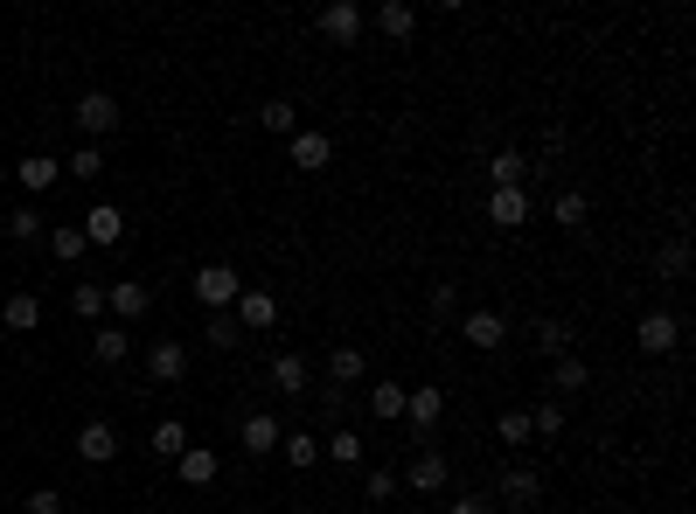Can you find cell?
Returning a JSON list of instances; mask_svg holds the SVG:
<instances>
[{
    "label": "cell",
    "instance_id": "obj_1",
    "mask_svg": "<svg viewBox=\"0 0 696 514\" xmlns=\"http://www.w3.org/2000/svg\"><path fill=\"white\" fill-rule=\"evenodd\" d=\"M634 348H641L648 361H654V355H675V348H683V313L648 307L641 320H634Z\"/></svg>",
    "mask_w": 696,
    "mask_h": 514
},
{
    "label": "cell",
    "instance_id": "obj_2",
    "mask_svg": "<svg viewBox=\"0 0 696 514\" xmlns=\"http://www.w3.org/2000/svg\"><path fill=\"white\" fill-rule=\"evenodd\" d=\"M188 292H196V307L231 313V307H237V292H244V278H237V264H202V272L188 278Z\"/></svg>",
    "mask_w": 696,
    "mask_h": 514
},
{
    "label": "cell",
    "instance_id": "obj_3",
    "mask_svg": "<svg viewBox=\"0 0 696 514\" xmlns=\"http://www.w3.org/2000/svg\"><path fill=\"white\" fill-rule=\"evenodd\" d=\"M446 480H453V466H446V452H432V445H418V452H411V466L398 473L404 493H446Z\"/></svg>",
    "mask_w": 696,
    "mask_h": 514
},
{
    "label": "cell",
    "instance_id": "obj_4",
    "mask_svg": "<svg viewBox=\"0 0 696 514\" xmlns=\"http://www.w3.org/2000/svg\"><path fill=\"white\" fill-rule=\"evenodd\" d=\"M495 501H502V507H516V514L543 507V473H536V466H509V473L495 480Z\"/></svg>",
    "mask_w": 696,
    "mask_h": 514
},
{
    "label": "cell",
    "instance_id": "obj_5",
    "mask_svg": "<svg viewBox=\"0 0 696 514\" xmlns=\"http://www.w3.org/2000/svg\"><path fill=\"white\" fill-rule=\"evenodd\" d=\"M231 320H237L244 334H272V327H279V299L266 292V285H244L237 307H231Z\"/></svg>",
    "mask_w": 696,
    "mask_h": 514
},
{
    "label": "cell",
    "instance_id": "obj_6",
    "mask_svg": "<svg viewBox=\"0 0 696 514\" xmlns=\"http://www.w3.org/2000/svg\"><path fill=\"white\" fill-rule=\"evenodd\" d=\"M363 28H369V14L355 8V0H328V8H321V35H328L334 49H355V43H363Z\"/></svg>",
    "mask_w": 696,
    "mask_h": 514
},
{
    "label": "cell",
    "instance_id": "obj_7",
    "mask_svg": "<svg viewBox=\"0 0 696 514\" xmlns=\"http://www.w3.org/2000/svg\"><path fill=\"white\" fill-rule=\"evenodd\" d=\"M446 417V390H411L404 396V425H411V452L432 445V425Z\"/></svg>",
    "mask_w": 696,
    "mask_h": 514
},
{
    "label": "cell",
    "instance_id": "obj_8",
    "mask_svg": "<svg viewBox=\"0 0 696 514\" xmlns=\"http://www.w3.org/2000/svg\"><path fill=\"white\" fill-rule=\"evenodd\" d=\"M78 230H84V243L111 251V243H126V208H119V202H91L84 216H78Z\"/></svg>",
    "mask_w": 696,
    "mask_h": 514
},
{
    "label": "cell",
    "instance_id": "obj_9",
    "mask_svg": "<svg viewBox=\"0 0 696 514\" xmlns=\"http://www.w3.org/2000/svg\"><path fill=\"white\" fill-rule=\"evenodd\" d=\"M266 383L279 390V396H293V404H299V396H314V361L307 355H272V369H266Z\"/></svg>",
    "mask_w": 696,
    "mask_h": 514
},
{
    "label": "cell",
    "instance_id": "obj_10",
    "mask_svg": "<svg viewBox=\"0 0 696 514\" xmlns=\"http://www.w3.org/2000/svg\"><path fill=\"white\" fill-rule=\"evenodd\" d=\"M111 125H119V98H111V91H84V98H78V132H84V146H98Z\"/></svg>",
    "mask_w": 696,
    "mask_h": 514
},
{
    "label": "cell",
    "instance_id": "obj_11",
    "mask_svg": "<svg viewBox=\"0 0 696 514\" xmlns=\"http://www.w3.org/2000/svg\"><path fill=\"white\" fill-rule=\"evenodd\" d=\"M279 438H286V425H279L272 410H251V417L237 425V445L251 452V459H272V452H279Z\"/></svg>",
    "mask_w": 696,
    "mask_h": 514
},
{
    "label": "cell",
    "instance_id": "obj_12",
    "mask_svg": "<svg viewBox=\"0 0 696 514\" xmlns=\"http://www.w3.org/2000/svg\"><path fill=\"white\" fill-rule=\"evenodd\" d=\"M536 208H530V188H487V223L495 230H522Z\"/></svg>",
    "mask_w": 696,
    "mask_h": 514
},
{
    "label": "cell",
    "instance_id": "obj_13",
    "mask_svg": "<svg viewBox=\"0 0 696 514\" xmlns=\"http://www.w3.org/2000/svg\"><path fill=\"white\" fill-rule=\"evenodd\" d=\"M460 340H467V348H481V355H495L502 340H509V320H502L495 307H481V313H460Z\"/></svg>",
    "mask_w": 696,
    "mask_h": 514
},
{
    "label": "cell",
    "instance_id": "obj_14",
    "mask_svg": "<svg viewBox=\"0 0 696 514\" xmlns=\"http://www.w3.org/2000/svg\"><path fill=\"white\" fill-rule=\"evenodd\" d=\"M70 452H78L84 466H111V459H119V431H111L105 417H91V425H78V445H70Z\"/></svg>",
    "mask_w": 696,
    "mask_h": 514
},
{
    "label": "cell",
    "instance_id": "obj_15",
    "mask_svg": "<svg viewBox=\"0 0 696 514\" xmlns=\"http://www.w3.org/2000/svg\"><path fill=\"white\" fill-rule=\"evenodd\" d=\"M146 307H154L146 278H119V285H105V313H119L126 327H133V320H146Z\"/></svg>",
    "mask_w": 696,
    "mask_h": 514
},
{
    "label": "cell",
    "instance_id": "obj_16",
    "mask_svg": "<svg viewBox=\"0 0 696 514\" xmlns=\"http://www.w3.org/2000/svg\"><path fill=\"white\" fill-rule=\"evenodd\" d=\"M14 181H22V195H49V188L63 181V160L56 154H22L14 160Z\"/></svg>",
    "mask_w": 696,
    "mask_h": 514
},
{
    "label": "cell",
    "instance_id": "obj_17",
    "mask_svg": "<svg viewBox=\"0 0 696 514\" xmlns=\"http://www.w3.org/2000/svg\"><path fill=\"white\" fill-rule=\"evenodd\" d=\"M146 375H154L161 390H175L188 375V348H181V340H154V348H146Z\"/></svg>",
    "mask_w": 696,
    "mask_h": 514
},
{
    "label": "cell",
    "instance_id": "obj_18",
    "mask_svg": "<svg viewBox=\"0 0 696 514\" xmlns=\"http://www.w3.org/2000/svg\"><path fill=\"white\" fill-rule=\"evenodd\" d=\"M175 473H181V487H216L223 480V459H216V445H188L181 459H175Z\"/></svg>",
    "mask_w": 696,
    "mask_h": 514
},
{
    "label": "cell",
    "instance_id": "obj_19",
    "mask_svg": "<svg viewBox=\"0 0 696 514\" xmlns=\"http://www.w3.org/2000/svg\"><path fill=\"white\" fill-rule=\"evenodd\" d=\"M286 154H293L299 175H321V167L334 160V140H328V132H293V140H286Z\"/></svg>",
    "mask_w": 696,
    "mask_h": 514
},
{
    "label": "cell",
    "instance_id": "obj_20",
    "mask_svg": "<svg viewBox=\"0 0 696 514\" xmlns=\"http://www.w3.org/2000/svg\"><path fill=\"white\" fill-rule=\"evenodd\" d=\"M279 459H286L293 473H314L321 466V431H286L279 438Z\"/></svg>",
    "mask_w": 696,
    "mask_h": 514
},
{
    "label": "cell",
    "instance_id": "obj_21",
    "mask_svg": "<svg viewBox=\"0 0 696 514\" xmlns=\"http://www.w3.org/2000/svg\"><path fill=\"white\" fill-rule=\"evenodd\" d=\"M0 327H8V334H35V327H43V299H35V292H8Z\"/></svg>",
    "mask_w": 696,
    "mask_h": 514
},
{
    "label": "cell",
    "instance_id": "obj_22",
    "mask_svg": "<svg viewBox=\"0 0 696 514\" xmlns=\"http://www.w3.org/2000/svg\"><path fill=\"white\" fill-rule=\"evenodd\" d=\"M522 181H530V154H516V146L487 154V188H522Z\"/></svg>",
    "mask_w": 696,
    "mask_h": 514
},
{
    "label": "cell",
    "instance_id": "obj_23",
    "mask_svg": "<svg viewBox=\"0 0 696 514\" xmlns=\"http://www.w3.org/2000/svg\"><path fill=\"white\" fill-rule=\"evenodd\" d=\"M578 390H592V369H586L578 355H557V361H551V396L564 404V396H578Z\"/></svg>",
    "mask_w": 696,
    "mask_h": 514
},
{
    "label": "cell",
    "instance_id": "obj_24",
    "mask_svg": "<svg viewBox=\"0 0 696 514\" xmlns=\"http://www.w3.org/2000/svg\"><path fill=\"white\" fill-rule=\"evenodd\" d=\"M376 28H384L390 43H411V35H418V8H411V0H384V8H376Z\"/></svg>",
    "mask_w": 696,
    "mask_h": 514
},
{
    "label": "cell",
    "instance_id": "obj_25",
    "mask_svg": "<svg viewBox=\"0 0 696 514\" xmlns=\"http://www.w3.org/2000/svg\"><path fill=\"white\" fill-rule=\"evenodd\" d=\"M363 375H369L363 348H349V340H342V348L328 355V383H334V390H355V383H363Z\"/></svg>",
    "mask_w": 696,
    "mask_h": 514
},
{
    "label": "cell",
    "instance_id": "obj_26",
    "mask_svg": "<svg viewBox=\"0 0 696 514\" xmlns=\"http://www.w3.org/2000/svg\"><path fill=\"white\" fill-rule=\"evenodd\" d=\"M321 452H328L334 466H363V459H369V438H363V431H349V425H334Z\"/></svg>",
    "mask_w": 696,
    "mask_h": 514
},
{
    "label": "cell",
    "instance_id": "obj_27",
    "mask_svg": "<svg viewBox=\"0 0 696 514\" xmlns=\"http://www.w3.org/2000/svg\"><path fill=\"white\" fill-rule=\"evenodd\" d=\"M91 355H98V369H119V361L133 355V334H126V327H98V340H91Z\"/></svg>",
    "mask_w": 696,
    "mask_h": 514
},
{
    "label": "cell",
    "instance_id": "obj_28",
    "mask_svg": "<svg viewBox=\"0 0 696 514\" xmlns=\"http://www.w3.org/2000/svg\"><path fill=\"white\" fill-rule=\"evenodd\" d=\"M586 216H592V202L578 195V188H564V195L551 202V223H557V230H586Z\"/></svg>",
    "mask_w": 696,
    "mask_h": 514
},
{
    "label": "cell",
    "instance_id": "obj_29",
    "mask_svg": "<svg viewBox=\"0 0 696 514\" xmlns=\"http://www.w3.org/2000/svg\"><path fill=\"white\" fill-rule=\"evenodd\" d=\"M84 251H91V243H84L78 223H56V230H49V258H56V264H78Z\"/></svg>",
    "mask_w": 696,
    "mask_h": 514
},
{
    "label": "cell",
    "instance_id": "obj_30",
    "mask_svg": "<svg viewBox=\"0 0 696 514\" xmlns=\"http://www.w3.org/2000/svg\"><path fill=\"white\" fill-rule=\"evenodd\" d=\"M404 396H411L404 383H376V390H369V410H376V425H398V417H404Z\"/></svg>",
    "mask_w": 696,
    "mask_h": 514
},
{
    "label": "cell",
    "instance_id": "obj_31",
    "mask_svg": "<svg viewBox=\"0 0 696 514\" xmlns=\"http://www.w3.org/2000/svg\"><path fill=\"white\" fill-rule=\"evenodd\" d=\"M530 438H536V431H530V410H502V417H495V445L522 452V445H530Z\"/></svg>",
    "mask_w": 696,
    "mask_h": 514
},
{
    "label": "cell",
    "instance_id": "obj_32",
    "mask_svg": "<svg viewBox=\"0 0 696 514\" xmlns=\"http://www.w3.org/2000/svg\"><path fill=\"white\" fill-rule=\"evenodd\" d=\"M181 452H188V425L181 417H161L154 425V459H181Z\"/></svg>",
    "mask_w": 696,
    "mask_h": 514
},
{
    "label": "cell",
    "instance_id": "obj_33",
    "mask_svg": "<svg viewBox=\"0 0 696 514\" xmlns=\"http://www.w3.org/2000/svg\"><path fill=\"white\" fill-rule=\"evenodd\" d=\"M258 119H266L272 140H293V132H299V105H293V98H272L266 111H258Z\"/></svg>",
    "mask_w": 696,
    "mask_h": 514
},
{
    "label": "cell",
    "instance_id": "obj_34",
    "mask_svg": "<svg viewBox=\"0 0 696 514\" xmlns=\"http://www.w3.org/2000/svg\"><path fill=\"white\" fill-rule=\"evenodd\" d=\"M571 340H578V334H571V320H536V348L551 355V361H557V355H571Z\"/></svg>",
    "mask_w": 696,
    "mask_h": 514
},
{
    "label": "cell",
    "instance_id": "obj_35",
    "mask_svg": "<svg viewBox=\"0 0 696 514\" xmlns=\"http://www.w3.org/2000/svg\"><path fill=\"white\" fill-rule=\"evenodd\" d=\"M63 175H70V181H84V188H98V175H105V154H98V146H78V154L63 160Z\"/></svg>",
    "mask_w": 696,
    "mask_h": 514
},
{
    "label": "cell",
    "instance_id": "obj_36",
    "mask_svg": "<svg viewBox=\"0 0 696 514\" xmlns=\"http://www.w3.org/2000/svg\"><path fill=\"white\" fill-rule=\"evenodd\" d=\"M654 272H662V278H689V237H669L662 251H654Z\"/></svg>",
    "mask_w": 696,
    "mask_h": 514
},
{
    "label": "cell",
    "instance_id": "obj_37",
    "mask_svg": "<svg viewBox=\"0 0 696 514\" xmlns=\"http://www.w3.org/2000/svg\"><path fill=\"white\" fill-rule=\"evenodd\" d=\"M8 237H14V243H35V237H43V208H35V202L8 208Z\"/></svg>",
    "mask_w": 696,
    "mask_h": 514
},
{
    "label": "cell",
    "instance_id": "obj_38",
    "mask_svg": "<svg viewBox=\"0 0 696 514\" xmlns=\"http://www.w3.org/2000/svg\"><path fill=\"white\" fill-rule=\"evenodd\" d=\"M70 313H78V320H98V313H105V285H91V278L70 285Z\"/></svg>",
    "mask_w": 696,
    "mask_h": 514
},
{
    "label": "cell",
    "instance_id": "obj_39",
    "mask_svg": "<svg viewBox=\"0 0 696 514\" xmlns=\"http://www.w3.org/2000/svg\"><path fill=\"white\" fill-rule=\"evenodd\" d=\"M530 431L536 438H564V404H557V396H543V404L530 410Z\"/></svg>",
    "mask_w": 696,
    "mask_h": 514
},
{
    "label": "cell",
    "instance_id": "obj_40",
    "mask_svg": "<svg viewBox=\"0 0 696 514\" xmlns=\"http://www.w3.org/2000/svg\"><path fill=\"white\" fill-rule=\"evenodd\" d=\"M363 493H369V501H398V473H390V466H369V480H363Z\"/></svg>",
    "mask_w": 696,
    "mask_h": 514
},
{
    "label": "cell",
    "instance_id": "obj_41",
    "mask_svg": "<svg viewBox=\"0 0 696 514\" xmlns=\"http://www.w3.org/2000/svg\"><path fill=\"white\" fill-rule=\"evenodd\" d=\"M425 313H432V320H453V313H460V292L439 278V285H432V299H425Z\"/></svg>",
    "mask_w": 696,
    "mask_h": 514
},
{
    "label": "cell",
    "instance_id": "obj_42",
    "mask_svg": "<svg viewBox=\"0 0 696 514\" xmlns=\"http://www.w3.org/2000/svg\"><path fill=\"white\" fill-rule=\"evenodd\" d=\"M237 340H244L237 320H231V313H210V348H237Z\"/></svg>",
    "mask_w": 696,
    "mask_h": 514
},
{
    "label": "cell",
    "instance_id": "obj_43",
    "mask_svg": "<svg viewBox=\"0 0 696 514\" xmlns=\"http://www.w3.org/2000/svg\"><path fill=\"white\" fill-rule=\"evenodd\" d=\"M22 514H70V507H63V493H56V487H35L28 501H22Z\"/></svg>",
    "mask_w": 696,
    "mask_h": 514
},
{
    "label": "cell",
    "instance_id": "obj_44",
    "mask_svg": "<svg viewBox=\"0 0 696 514\" xmlns=\"http://www.w3.org/2000/svg\"><path fill=\"white\" fill-rule=\"evenodd\" d=\"M446 514H487V493H460V501L446 507Z\"/></svg>",
    "mask_w": 696,
    "mask_h": 514
},
{
    "label": "cell",
    "instance_id": "obj_45",
    "mask_svg": "<svg viewBox=\"0 0 696 514\" xmlns=\"http://www.w3.org/2000/svg\"><path fill=\"white\" fill-rule=\"evenodd\" d=\"M286 514H321V507H307V501H299V507H286Z\"/></svg>",
    "mask_w": 696,
    "mask_h": 514
},
{
    "label": "cell",
    "instance_id": "obj_46",
    "mask_svg": "<svg viewBox=\"0 0 696 514\" xmlns=\"http://www.w3.org/2000/svg\"><path fill=\"white\" fill-rule=\"evenodd\" d=\"M0 278H8V264H0Z\"/></svg>",
    "mask_w": 696,
    "mask_h": 514
},
{
    "label": "cell",
    "instance_id": "obj_47",
    "mask_svg": "<svg viewBox=\"0 0 696 514\" xmlns=\"http://www.w3.org/2000/svg\"><path fill=\"white\" fill-rule=\"evenodd\" d=\"M244 514H258V507H244Z\"/></svg>",
    "mask_w": 696,
    "mask_h": 514
}]
</instances>
